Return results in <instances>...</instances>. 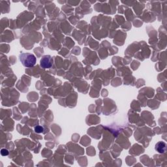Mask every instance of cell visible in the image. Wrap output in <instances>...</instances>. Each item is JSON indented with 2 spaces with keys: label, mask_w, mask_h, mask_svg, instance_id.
I'll return each mask as SVG.
<instances>
[{
  "label": "cell",
  "mask_w": 167,
  "mask_h": 167,
  "mask_svg": "<svg viewBox=\"0 0 167 167\" xmlns=\"http://www.w3.org/2000/svg\"><path fill=\"white\" fill-rule=\"evenodd\" d=\"M166 144L165 142L161 141V142H158L155 146V150H156L159 154H164L166 151Z\"/></svg>",
  "instance_id": "3"
},
{
  "label": "cell",
  "mask_w": 167,
  "mask_h": 167,
  "mask_svg": "<svg viewBox=\"0 0 167 167\" xmlns=\"http://www.w3.org/2000/svg\"><path fill=\"white\" fill-rule=\"evenodd\" d=\"M20 61L25 67L30 68L36 64V57L31 53H22L19 56Z\"/></svg>",
  "instance_id": "1"
},
{
  "label": "cell",
  "mask_w": 167,
  "mask_h": 167,
  "mask_svg": "<svg viewBox=\"0 0 167 167\" xmlns=\"http://www.w3.org/2000/svg\"><path fill=\"white\" fill-rule=\"evenodd\" d=\"M1 154L2 156H7L9 155V151L5 149V148H3L1 150Z\"/></svg>",
  "instance_id": "5"
},
{
  "label": "cell",
  "mask_w": 167,
  "mask_h": 167,
  "mask_svg": "<svg viewBox=\"0 0 167 167\" xmlns=\"http://www.w3.org/2000/svg\"><path fill=\"white\" fill-rule=\"evenodd\" d=\"M53 64V59L50 55H45L40 61V65L43 69H50Z\"/></svg>",
  "instance_id": "2"
},
{
  "label": "cell",
  "mask_w": 167,
  "mask_h": 167,
  "mask_svg": "<svg viewBox=\"0 0 167 167\" xmlns=\"http://www.w3.org/2000/svg\"><path fill=\"white\" fill-rule=\"evenodd\" d=\"M43 131H44V129L42 126L40 125H37V127H35V131L37 133H41L43 132Z\"/></svg>",
  "instance_id": "4"
}]
</instances>
